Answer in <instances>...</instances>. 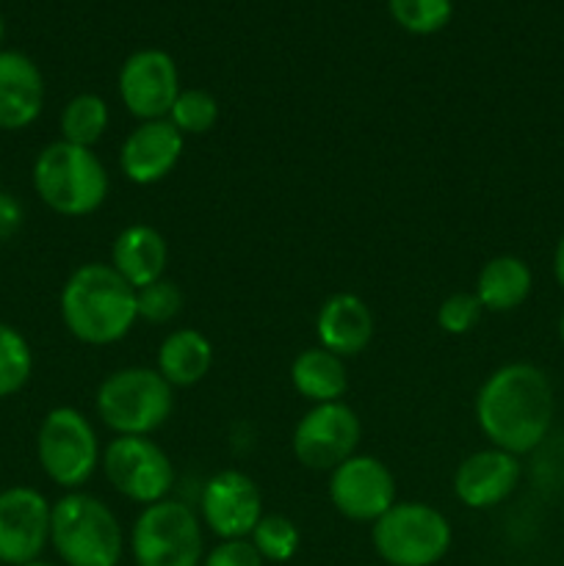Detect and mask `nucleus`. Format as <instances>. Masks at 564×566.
<instances>
[{
  "mask_svg": "<svg viewBox=\"0 0 564 566\" xmlns=\"http://www.w3.org/2000/svg\"><path fill=\"white\" fill-rule=\"evenodd\" d=\"M94 409L114 437H153L175 412V387L155 368L130 365L100 381Z\"/></svg>",
  "mask_w": 564,
  "mask_h": 566,
  "instance_id": "obj_5",
  "label": "nucleus"
},
{
  "mask_svg": "<svg viewBox=\"0 0 564 566\" xmlns=\"http://www.w3.org/2000/svg\"><path fill=\"white\" fill-rule=\"evenodd\" d=\"M263 514V492L243 470H219L205 481L199 520L219 539H249Z\"/></svg>",
  "mask_w": 564,
  "mask_h": 566,
  "instance_id": "obj_13",
  "label": "nucleus"
},
{
  "mask_svg": "<svg viewBox=\"0 0 564 566\" xmlns=\"http://www.w3.org/2000/svg\"><path fill=\"white\" fill-rule=\"evenodd\" d=\"M125 528L97 495L64 492L50 512V547L66 566H119Z\"/></svg>",
  "mask_w": 564,
  "mask_h": 566,
  "instance_id": "obj_4",
  "label": "nucleus"
},
{
  "mask_svg": "<svg viewBox=\"0 0 564 566\" xmlns=\"http://www.w3.org/2000/svg\"><path fill=\"white\" fill-rule=\"evenodd\" d=\"M33 352L17 326L0 321V401L17 396L31 381Z\"/></svg>",
  "mask_w": 564,
  "mask_h": 566,
  "instance_id": "obj_24",
  "label": "nucleus"
},
{
  "mask_svg": "<svg viewBox=\"0 0 564 566\" xmlns=\"http://www.w3.org/2000/svg\"><path fill=\"white\" fill-rule=\"evenodd\" d=\"M22 219H25V213H22L20 199L9 191H0V241L14 238L20 232Z\"/></svg>",
  "mask_w": 564,
  "mask_h": 566,
  "instance_id": "obj_31",
  "label": "nucleus"
},
{
  "mask_svg": "<svg viewBox=\"0 0 564 566\" xmlns=\"http://www.w3.org/2000/svg\"><path fill=\"white\" fill-rule=\"evenodd\" d=\"M473 412L492 448L525 457L545 442L556 396L547 374L534 363H506L481 381Z\"/></svg>",
  "mask_w": 564,
  "mask_h": 566,
  "instance_id": "obj_1",
  "label": "nucleus"
},
{
  "mask_svg": "<svg viewBox=\"0 0 564 566\" xmlns=\"http://www.w3.org/2000/svg\"><path fill=\"white\" fill-rule=\"evenodd\" d=\"M186 136L169 119L138 122L119 147V171L133 186H155L177 169Z\"/></svg>",
  "mask_w": 564,
  "mask_h": 566,
  "instance_id": "obj_15",
  "label": "nucleus"
},
{
  "mask_svg": "<svg viewBox=\"0 0 564 566\" xmlns=\"http://www.w3.org/2000/svg\"><path fill=\"white\" fill-rule=\"evenodd\" d=\"M393 22L412 36H431L453 17V0H387Z\"/></svg>",
  "mask_w": 564,
  "mask_h": 566,
  "instance_id": "obj_26",
  "label": "nucleus"
},
{
  "mask_svg": "<svg viewBox=\"0 0 564 566\" xmlns=\"http://www.w3.org/2000/svg\"><path fill=\"white\" fill-rule=\"evenodd\" d=\"M105 481L127 501L153 506L166 501L175 486V464L153 437H114L100 459Z\"/></svg>",
  "mask_w": 564,
  "mask_h": 566,
  "instance_id": "obj_9",
  "label": "nucleus"
},
{
  "mask_svg": "<svg viewBox=\"0 0 564 566\" xmlns=\"http://www.w3.org/2000/svg\"><path fill=\"white\" fill-rule=\"evenodd\" d=\"M31 182L44 208L64 219H86L108 199V169L94 149L53 142L36 155Z\"/></svg>",
  "mask_w": 564,
  "mask_h": 566,
  "instance_id": "obj_3",
  "label": "nucleus"
},
{
  "mask_svg": "<svg viewBox=\"0 0 564 566\" xmlns=\"http://www.w3.org/2000/svg\"><path fill=\"white\" fill-rule=\"evenodd\" d=\"M3 36H6V22H3V17H0V44H3ZM3 50V48H0Z\"/></svg>",
  "mask_w": 564,
  "mask_h": 566,
  "instance_id": "obj_35",
  "label": "nucleus"
},
{
  "mask_svg": "<svg viewBox=\"0 0 564 566\" xmlns=\"http://www.w3.org/2000/svg\"><path fill=\"white\" fill-rule=\"evenodd\" d=\"M553 280L564 291V235L558 238L556 249H553Z\"/></svg>",
  "mask_w": 564,
  "mask_h": 566,
  "instance_id": "obj_32",
  "label": "nucleus"
},
{
  "mask_svg": "<svg viewBox=\"0 0 564 566\" xmlns=\"http://www.w3.org/2000/svg\"><path fill=\"white\" fill-rule=\"evenodd\" d=\"M111 265L116 274L133 285L147 287L153 282L164 280L166 265H169V243L164 232L149 224H127L119 230L111 247Z\"/></svg>",
  "mask_w": 564,
  "mask_h": 566,
  "instance_id": "obj_19",
  "label": "nucleus"
},
{
  "mask_svg": "<svg viewBox=\"0 0 564 566\" xmlns=\"http://www.w3.org/2000/svg\"><path fill=\"white\" fill-rule=\"evenodd\" d=\"M376 556L390 566H435L451 547V523L435 506L396 501L370 528Z\"/></svg>",
  "mask_w": 564,
  "mask_h": 566,
  "instance_id": "obj_8",
  "label": "nucleus"
},
{
  "mask_svg": "<svg viewBox=\"0 0 564 566\" xmlns=\"http://www.w3.org/2000/svg\"><path fill=\"white\" fill-rule=\"evenodd\" d=\"M44 77L20 50H0V130L20 133L42 116Z\"/></svg>",
  "mask_w": 564,
  "mask_h": 566,
  "instance_id": "obj_17",
  "label": "nucleus"
},
{
  "mask_svg": "<svg viewBox=\"0 0 564 566\" xmlns=\"http://www.w3.org/2000/svg\"><path fill=\"white\" fill-rule=\"evenodd\" d=\"M166 119L182 136H205L219 122V99L208 88H182Z\"/></svg>",
  "mask_w": 564,
  "mask_h": 566,
  "instance_id": "obj_27",
  "label": "nucleus"
},
{
  "mask_svg": "<svg viewBox=\"0 0 564 566\" xmlns=\"http://www.w3.org/2000/svg\"><path fill=\"white\" fill-rule=\"evenodd\" d=\"M202 520L188 503L166 501L144 506L133 520L130 556L136 566H202Z\"/></svg>",
  "mask_w": 564,
  "mask_h": 566,
  "instance_id": "obj_6",
  "label": "nucleus"
},
{
  "mask_svg": "<svg viewBox=\"0 0 564 566\" xmlns=\"http://www.w3.org/2000/svg\"><path fill=\"white\" fill-rule=\"evenodd\" d=\"M330 501L337 514L352 523L374 525L398 501L396 475L382 459L354 453L330 473Z\"/></svg>",
  "mask_w": 564,
  "mask_h": 566,
  "instance_id": "obj_12",
  "label": "nucleus"
},
{
  "mask_svg": "<svg viewBox=\"0 0 564 566\" xmlns=\"http://www.w3.org/2000/svg\"><path fill=\"white\" fill-rule=\"evenodd\" d=\"M136 310L138 321L153 326L171 324L177 315L182 313V291L177 287V282L171 280H158L147 287H138L136 291Z\"/></svg>",
  "mask_w": 564,
  "mask_h": 566,
  "instance_id": "obj_28",
  "label": "nucleus"
},
{
  "mask_svg": "<svg viewBox=\"0 0 564 566\" xmlns=\"http://www.w3.org/2000/svg\"><path fill=\"white\" fill-rule=\"evenodd\" d=\"M66 332L86 346H114L138 321L136 287L111 263H83L66 276L59 296Z\"/></svg>",
  "mask_w": 564,
  "mask_h": 566,
  "instance_id": "obj_2",
  "label": "nucleus"
},
{
  "mask_svg": "<svg viewBox=\"0 0 564 566\" xmlns=\"http://www.w3.org/2000/svg\"><path fill=\"white\" fill-rule=\"evenodd\" d=\"M53 503L33 486H9L0 492V564L36 562L50 545Z\"/></svg>",
  "mask_w": 564,
  "mask_h": 566,
  "instance_id": "obj_14",
  "label": "nucleus"
},
{
  "mask_svg": "<svg viewBox=\"0 0 564 566\" xmlns=\"http://www.w3.org/2000/svg\"><path fill=\"white\" fill-rule=\"evenodd\" d=\"M484 315V307L476 298L473 291H457L451 296H446L437 307V326H440L446 335H468L476 329V324Z\"/></svg>",
  "mask_w": 564,
  "mask_h": 566,
  "instance_id": "obj_29",
  "label": "nucleus"
},
{
  "mask_svg": "<svg viewBox=\"0 0 564 566\" xmlns=\"http://www.w3.org/2000/svg\"><path fill=\"white\" fill-rule=\"evenodd\" d=\"M22 566H55V564H50V562H42V558H36V562H31V564H22Z\"/></svg>",
  "mask_w": 564,
  "mask_h": 566,
  "instance_id": "obj_34",
  "label": "nucleus"
},
{
  "mask_svg": "<svg viewBox=\"0 0 564 566\" xmlns=\"http://www.w3.org/2000/svg\"><path fill=\"white\" fill-rule=\"evenodd\" d=\"M520 479H523V464L514 453L501 448H481L464 457L453 473V495L462 506L473 512L501 506L503 501L514 495Z\"/></svg>",
  "mask_w": 564,
  "mask_h": 566,
  "instance_id": "obj_16",
  "label": "nucleus"
},
{
  "mask_svg": "<svg viewBox=\"0 0 564 566\" xmlns=\"http://www.w3.org/2000/svg\"><path fill=\"white\" fill-rule=\"evenodd\" d=\"M213 343L208 340V335H202L199 329L191 326H182V329L169 332L164 337L158 348V370L171 387H194L210 374L213 368Z\"/></svg>",
  "mask_w": 564,
  "mask_h": 566,
  "instance_id": "obj_21",
  "label": "nucleus"
},
{
  "mask_svg": "<svg viewBox=\"0 0 564 566\" xmlns=\"http://www.w3.org/2000/svg\"><path fill=\"white\" fill-rule=\"evenodd\" d=\"M202 566H265V562L249 539H221L205 553Z\"/></svg>",
  "mask_w": 564,
  "mask_h": 566,
  "instance_id": "obj_30",
  "label": "nucleus"
},
{
  "mask_svg": "<svg viewBox=\"0 0 564 566\" xmlns=\"http://www.w3.org/2000/svg\"><path fill=\"white\" fill-rule=\"evenodd\" d=\"M116 92L127 114L138 122L166 119L177 94L182 92L175 59L158 48L136 50L122 61Z\"/></svg>",
  "mask_w": 564,
  "mask_h": 566,
  "instance_id": "obj_11",
  "label": "nucleus"
},
{
  "mask_svg": "<svg viewBox=\"0 0 564 566\" xmlns=\"http://www.w3.org/2000/svg\"><path fill=\"white\" fill-rule=\"evenodd\" d=\"M249 542H252L254 551L263 556V562L285 564L299 553L302 531H299V525L293 523L291 517H282V514H263L260 523L254 525Z\"/></svg>",
  "mask_w": 564,
  "mask_h": 566,
  "instance_id": "obj_25",
  "label": "nucleus"
},
{
  "mask_svg": "<svg viewBox=\"0 0 564 566\" xmlns=\"http://www.w3.org/2000/svg\"><path fill=\"white\" fill-rule=\"evenodd\" d=\"M0 566H3V564H0Z\"/></svg>",
  "mask_w": 564,
  "mask_h": 566,
  "instance_id": "obj_36",
  "label": "nucleus"
},
{
  "mask_svg": "<svg viewBox=\"0 0 564 566\" xmlns=\"http://www.w3.org/2000/svg\"><path fill=\"white\" fill-rule=\"evenodd\" d=\"M111 111L100 94L94 92H81L64 105L61 111V142L77 144V147L94 149L103 142L105 130H108Z\"/></svg>",
  "mask_w": 564,
  "mask_h": 566,
  "instance_id": "obj_23",
  "label": "nucleus"
},
{
  "mask_svg": "<svg viewBox=\"0 0 564 566\" xmlns=\"http://www.w3.org/2000/svg\"><path fill=\"white\" fill-rule=\"evenodd\" d=\"M558 340H562V346H564V310H562V315H558Z\"/></svg>",
  "mask_w": 564,
  "mask_h": 566,
  "instance_id": "obj_33",
  "label": "nucleus"
},
{
  "mask_svg": "<svg viewBox=\"0 0 564 566\" xmlns=\"http://www.w3.org/2000/svg\"><path fill=\"white\" fill-rule=\"evenodd\" d=\"M531 291H534V271L518 254H498L487 260L473 287L484 313H512L529 302Z\"/></svg>",
  "mask_w": 564,
  "mask_h": 566,
  "instance_id": "obj_20",
  "label": "nucleus"
},
{
  "mask_svg": "<svg viewBox=\"0 0 564 566\" xmlns=\"http://www.w3.org/2000/svg\"><path fill=\"white\" fill-rule=\"evenodd\" d=\"M291 385L304 401L335 403L348 392L346 359L326 348H304L291 363Z\"/></svg>",
  "mask_w": 564,
  "mask_h": 566,
  "instance_id": "obj_22",
  "label": "nucleus"
},
{
  "mask_svg": "<svg viewBox=\"0 0 564 566\" xmlns=\"http://www.w3.org/2000/svg\"><path fill=\"white\" fill-rule=\"evenodd\" d=\"M363 440V423L348 403H313L293 429L291 448L302 468L332 473L352 459Z\"/></svg>",
  "mask_w": 564,
  "mask_h": 566,
  "instance_id": "obj_10",
  "label": "nucleus"
},
{
  "mask_svg": "<svg viewBox=\"0 0 564 566\" xmlns=\"http://www.w3.org/2000/svg\"><path fill=\"white\" fill-rule=\"evenodd\" d=\"M374 313L357 293H335L321 304L318 315H315L318 346L343 359L363 354L374 340Z\"/></svg>",
  "mask_w": 564,
  "mask_h": 566,
  "instance_id": "obj_18",
  "label": "nucleus"
},
{
  "mask_svg": "<svg viewBox=\"0 0 564 566\" xmlns=\"http://www.w3.org/2000/svg\"><path fill=\"white\" fill-rule=\"evenodd\" d=\"M36 459L42 473L64 492L83 490L100 468L103 446L92 420L75 407H55L36 431Z\"/></svg>",
  "mask_w": 564,
  "mask_h": 566,
  "instance_id": "obj_7",
  "label": "nucleus"
}]
</instances>
